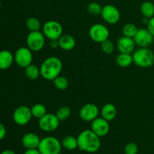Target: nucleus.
I'll return each mask as SVG.
<instances>
[{"instance_id": "18", "label": "nucleus", "mask_w": 154, "mask_h": 154, "mask_svg": "<svg viewBox=\"0 0 154 154\" xmlns=\"http://www.w3.org/2000/svg\"><path fill=\"white\" fill-rule=\"evenodd\" d=\"M58 40L60 48L63 51H72L76 46V41L75 38L69 34H63Z\"/></svg>"}, {"instance_id": "1", "label": "nucleus", "mask_w": 154, "mask_h": 154, "mask_svg": "<svg viewBox=\"0 0 154 154\" xmlns=\"http://www.w3.org/2000/svg\"><path fill=\"white\" fill-rule=\"evenodd\" d=\"M78 139V149L89 153L97 152L101 147L100 137L98 136L91 129H85L80 132Z\"/></svg>"}, {"instance_id": "13", "label": "nucleus", "mask_w": 154, "mask_h": 154, "mask_svg": "<svg viewBox=\"0 0 154 154\" xmlns=\"http://www.w3.org/2000/svg\"><path fill=\"white\" fill-rule=\"evenodd\" d=\"M100 113L99 108L93 103H87L83 105L80 109L79 116L85 122H92L99 117Z\"/></svg>"}, {"instance_id": "8", "label": "nucleus", "mask_w": 154, "mask_h": 154, "mask_svg": "<svg viewBox=\"0 0 154 154\" xmlns=\"http://www.w3.org/2000/svg\"><path fill=\"white\" fill-rule=\"evenodd\" d=\"M14 63L19 67L25 69L32 63L33 54L32 51L27 47H20L18 48L14 55Z\"/></svg>"}, {"instance_id": "6", "label": "nucleus", "mask_w": 154, "mask_h": 154, "mask_svg": "<svg viewBox=\"0 0 154 154\" xmlns=\"http://www.w3.org/2000/svg\"><path fill=\"white\" fill-rule=\"evenodd\" d=\"M42 32L46 38L49 40L59 39L63 34V29L61 23L56 20H48L42 26Z\"/></svg>"}, {"instance_id": "38", "label": "nucleus", "mask_w": 154, "mask_h": 154, "mask_svg": "<svg viewBox=\"0 0 154 154\" xmlns=\"http://www.w3.org/2000/svg\"><path fill=\"white\" fill-rule=\"evenodd\" d=\"M1 7H2V2L1 1H0V8H1Z\"/></svg>"}, {"instance_id": "15", "label": "nucleus", "mask_w": 154, "mask_h": 154, "mask_svg": "<svg viewBox=\"0 0 154 154\" xmlns=\"http://www.w3.org/2000/svg\"><path fill=\"white\" fill-rule=\"evenodd\" d=\"M135 46L136 44L134 38L126 36H121L117 42V48L120 53L132 54L135 51Z\"/></svg>"}, {"instance_id": "34", "label": "nucleus", "mask_w": 154, "mask_h": 154, "mask_svg": "<svg viewBox=\"0 0 154 154\" xmlns=\"http://www.w3.org/2000/svg\"><path fill=\"white\" fill-rule=\"evenodd\" d=\"M49 46L52 49H57V48H60L59 45V40L58 39H54V40H50Z\"/></svg>"}, {"instance_id": "35", "label": "nucleus", "mask_w": 154, "mask_h": 154, "mask_svg": "<svg viewBox=\"0 0 154 154\" xmlns=\"http://www.w3.org/2000/svg\"><path fill=\"white\" fill-rule=\"evenodd\" d=\"M23 154H41L38 149H26Z\"/></svg>"}, {"instance_id": "36", "label": "nucleus", "mask_w": 154, "mask_h": 154, "mask_svg": "<svg viewBox=\"0 0 154 154\" xmlns=\"http://www.w3.org/2000/svg\"><path fill=\"white\" fill-rule=\"evenodd\" d=\"M0 154H17L14 151L11 150H5Z\"/></svg>"}, {"instance_id": "21", "label": "nucleus", "mask_w": 154, "mask_h": 154, "mask_svg": "<svg viewBox=\"0 0 154 154\" xmlns=\"http://www.w3.org/2000/svg\"><path fill=\"white\" fill-rule=\"evenodd\" d=\"M62 147L67 150H75L78 148V139L72 135L64 137L61 141Z\"/></svg>"}, {"instance_id": "27", "label": "nucleus", "mask_w": 154, "mask_h": 154, "mask_svg": "<svg viewBox=\"0 0 154 154\" xmlns=\"http://www.w3.org/2000/svg\"><path fill=\"white\" fill-rule=\"evenodd\" d=\"M26 28L29 32L40 31L42 28V24L40 20L35 17H29L26 22Z\"/></svg>"}, {"instance_id": "3", "label": "nucleus", "mask_w": 154, "mask_h": 154, "mask_svg": "<svg viewBox=\"0 0 154 154\" xmlns=\"http://www.w3.org/2000/svg\"><path fill=\"white\" fill-rule=\"evenodd\" d=\"M133 63L140 68H150L154 65V52L149 48H139L132 53Z\"/></svg>"}, {"instance_id": "37", "label": "nucleus", "mask_w": 154, "mask_h": 154, "mask_svg": "<svg viewBox=\"0 0 154 154\" xmlns=\"http://www.w3.org/2000/svg\"><path fill=\"white\" fill-rule=\"evenodd\" d=\"M148 21H149V18H147V17H143V19H142V23L143 24H145L146 26L147 25V23H148Z\"/></svg>"}, {"instance_id": "7", "label": "nucleus", "mask_w": 154, "mask_h": 154, "mask_svg": "<svg viewBox=\"0 0 154 154\" xmlns=\"http://www.w3.org/2000/svg\"><path fill=\"white\" fill-rule=\"evenodd\" d=\"M89 36L94 42L101 44L109 38L110 32L104 24L95 23L89 29Z\"/></svg>"}, {"instance_id": "33", "label": "nucleus", "mask_w": 154, "mask_h": 154, "mask_svg": "<svg viewBox=\"0 0 154 154\" xmlns=\"http://www.w3.org/2000/svg\"><path fill=\"white\" fill-rule=\"evenodd\" d=\"M6 133H7V130L4 125L2 123H0V141L4 139L5 137L6 136Z\"/></svg>"}, {"instance_id": "24", "label": "nucleus", "mask_w": 154, "mask_h": 154, "mask_svg": "<svg viewBox=\"0 0 154 154\" xmlns=\"http://www.w3.org/2000/svg\"><path fill=\"white\" fill-rule=\"evenodd\" d=\"M31 111L32 117L36 119L42 118L43 116H45L48 113L46 107L40 103L35 104L34 105H32V107L31 108Z\"/></svg>"}, {"instance_id": "16", "label": "nucleus", "mask_w": 154, "mask_h": 154, "mask_svg": "<svg viewBox=\"0 0 154 154\" xmlns=\"http://www.w3.org/2000/svg\"><path fill=\"white\" fill-rule=\"evenodd\" d=\"M41 138L33 132L26 133L21 139V143L26 149H37L40 144Z\"/></svg>"}, {"instance_id": "5", "label": "nucleus", "mask_w": 154, "mask_h": 154, "mask_svg": "<svg viewBox=\"0 0 154 154\" xmlns=\"http://www.w3.org/2000/svg\"><path fill=\"white\" fill-rule=\"evenodd\" d=\"M45 38L46 37L42 32H29L26 36V47L32 52H38L45 47Z\"/></svg>"}, {"instance_id": "19", "label": "nucleus", "mask_w": 154, "mask_h": 154, "mask_svg": "<svg viewBox=\"0 0 154 154\" xmlns=\"http://www.w3.org/2000/svg\"><path fill=\"white\" fill-rule=\"evenodd\" d=\"M101 117L108 122L112 121L117 117V111L115 105L112 103H107L102 108L100 111Z\"/></svg>"}, {"instance_id": "40", "label": "nucleus", "mask_w": 154, "mask_h": 154, "mask_svg": "<svg viewBox=\"0 0 154 154\" xmlns=\"http://www.w3.org/2000/svg\"><path fill=\"white\" fill-rule=\"evenodd\" d=\"M153 146H154V141H153Z\"/></svg>"}, {"instance_id": "12", "label": "nucleus", "mask_w": 154, "mask_h": 154, "mask_svg": "<svg viewBox=\"0 0 154 154\" xmlns=\"http://www.w3.org/2000/svg\"><path fill=\"white\" fill-rule=\"evenodd\" d=\"M133 38L136 45L139 48H149L154 42V36L147 28L138 29Z\"/></svg>"}, {"instance_id": "28", "label": "nucleus", "mask_w": 154, "mask_h": 154, "mask_svg": "<svg viewBox=\"0 0 154 154\" xmlns=\"http://www.w3.org/2000/svg\"><path fill=\"white\" fill-rule=\"evenodd\" d=\"M71 114H72V111H71L70 108L68 106H62L61 108L57 110V113H56V115L60 122L65 121L69 119Z\"/></svg>"}, {"instance_id": "2", "label": "nucleus", "mask_w": 154, "mask_h": 154, "mask_svg": "<svg viewBox=\"0 0 154 154\" xmlns=\"http://www.w3.org/2000/svg\"><path fill=\"white\" fill-rule=\"evenodd\" d=\"M63 69L62 60L57 57H50L42 62L40 66L41 76L47 81H53L60 75Z\"/></svg>"}, {"instance_id": "23", "label": "nucleus", "mask_w": 154, "mask_h": 154, "mask_svg": "<svg viewBox=\"0 0 154 154\" xmlns=\"http://www.w3.org/2000/svg\"><path fill=\"white\" fill-rule=\"evenodd\" d=\"M140 11L144 17H147L149 19L153 17L154 16V3L150 1L144 2L141 5Z\"/></svg>"}, {"instance_id": "29", "label": "nucleus", "mask_w": 154, "mask_h": 154, "mask_svg": "<svg viewBox=\"0 0 154 154\" xmlns=\"http://www.w3.org/2000/svg\"><path fill=\"white\" fill-rule=\"evenodd\" d=\"M102 10V6L99 3L93 2L90 3L87 6V11L90 14L93 16H98L101 15Z\"/></svg>"}, {"instance_id": "39", "label": "nucleus", "mask_w": 154, "mask_h": 154, "mask_svg": "<svg viewBox=\"0 0 154 154\" xmlns=\"http://www.w3.org/2000/svg\"><path fill=\"white\" fill-rule=\"evenodd\" d=\"M152 2H154V0H152Z\"/></svg>"}, {"instance_id": "30", "label": "nucleus", "mask_w": 154, "mask_h": 154, "mask_svg": "<svg viewBox=\"0 0 154 154\" xmlns=\"http://www.w3.org/2000/svg\"><path fill=\"white\" fill-rule=\"evenodd\" d=\"M101 49L105 54H111L114 51L115 45L109 38L101 43Z\"/></svg>"}, {"instance_id": "9", "label": "nucleus", "mask_w": 154, "mask_h": 154, "mask_svg": "<svg viewBox=\"0 0 154 154\" xmlns=\"http://www.w3.org/2000/svg\"><path fill=\"white\" fill-rule=\"evenodd\" d=\"M60 121L57 115L51 113H47L42 118L38 119V126L40 129L45 132H51L57 130L60 126Z\"/></svg>"}, {"instance_id": "10", "label": "nucleus", "mask_w": 154, "mask_h": 154, "mask_svg": "<svg viewBox=\"0 0 154 154\" xmlns=\"http://www.w3.org/2000/svg\"><path fill=\"white\" fill-rule=\"evenodd\" d=\"M31 108L26 105H21L17 107L13 113V120L18 126H26L32 120Z\"/></svg>"}, {"instance_id": "32", "label": "nucleus", "mask_w": 154, "mask_h": 154, "mask_svg": "<svg viewBox=\"0 0 154 154\" xmlns=\"http://www.w3.org/2000/svg\"><path fill=\"white\" fill-rule=\"evenodd\" d=\"M147 28L150 32V33L154 36V16L153 17L149 19L148 23L147 25Z\"/></svg>"}, {"instance_id": "20", "label": "nucleus", "mask_w": 154, "mask_h": 154, "mask_svg": "<svg viewBox=\"0 0 154 154\" xmlns=\"http://www.w3.org/2000/svg\"><path fill=\"white\" fill-rule=\"evenodd\" d=\"M116 63L121 68H127L133 63L132 54L120 53L116 57Z\"/></svg>"}, {"instance_id": "14", "label": "nucleus", "mask_w": 154, "mask_h": 154, "mask_svg": "<svg viewBox=\"0 0 154 154\" xmlns=\"http://www.w3.org/2000/svg\"><path fill=\"white\" fill-rule=\"evenodd\" d=\"M91 130L100 138L106 136L110 131L109 122L102 117H98L91 122Z\"/></svg>"}, {"instance_id": "31", "label": "nucleus", "mask_w": 154, "mask_h": 154, "mask_svg": "<svg viewBox=\"0 0 154 154\" xmlns=\"http://www.w3.org/2000/svg\"><path fill=\"white\" fill-rule=\"evenodd\" d=\"M138 147L137 144L134 142H129L124 148L125 154H138Z\"/></svg>"}, {"instance_id": "26", "label": "nucleus", "mask_w": 154, "mask_h": 154, "mask_svg": "<svg viewBox=\"0 0 154 154\" xmlns=\"http://www.w3.org/2000/svg\"><path fill=\"white\" fill-rule=\"evenodd\" d=\"M53 84L58 90H65L69 87V81L64 76L59 75L53 81Z\"/></svg>"}, {"instance_id": "11", "label": "nucleus", "mask_w": 154, "mask_h": 154, "mask_svg": "<svg viewBox=\"0 0 154 154\" xmlns=\"http://www.w3.org/2000/svg\"><path fill=\"white\" fill-rule=\"evenodd\" d=\"M101 17L105 23L114 25L120 20V12L116 6L113 5H106L102 7Z\"/></svg>"}, {"instance_id": "4", "label": "nucleus", "mask_w": 154, "mask_h": 154, "mask_svg": "<svg viewBox=\"0 0 154 154\" xmlns=\"http://www.w3.org/2000/svg\"><path fill=\"white\" fill-rule=\"evenodd\" d=\"M62 147V144L58 138L47 136L41 139L38 149L41 154H60Z\"/></svg>"}, {"instance_id": "17", "label": "nucleus", "mask_w": 154, "mask_h": 154, "mask_svg": "<svg viewBox=\"0 0 154 154\" xmlns=\"http://www.w3.org/2000/svg\"><path fill=\"white\" fill-rule=\"evenodd\" d=\"M14 57L12 53L8 50L0 51V69L6 70L12 66Z\"/></svg>"}, {"instance_id": "22", "label": "nucleus", "mask_w": 154, "mask_h": 154, "mask_svg": "<svg viewBox=\"0 0 154 154\" xmlns=\"http://www.w3.org/2000/svg\"><path fill=\"white\" fill-rule=\"evenodd\" d=\"M24 69H25L24 73H25L26 77L28 79L34 81V80H37L41 76L40 68L36 66L35 65L32 64V63L26 67Z\"/></svg>"}, {"instance_id": "25", "label": "nucleus", "mask_w": 154, "mask_h": 154, "mask_svg": "<svg viewBox=\"0 0 154 154\" xmlns=\"http://www.w3.org/2000/svg\"><path fill=\"white\" fill-rule=\"evenodd\" d=\"M138 30V27L135 24L132 23H128L125 24L123 26V29H122V33H123V36H126V37L132 38H133L135 36V35H136Z\"/></svg>"}]
</instances>
